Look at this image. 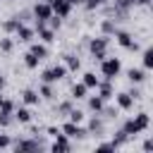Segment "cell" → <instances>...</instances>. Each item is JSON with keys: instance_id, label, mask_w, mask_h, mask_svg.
I'll return each instance as SVG.
<instances>
[{"instance_id": "obj_37", "label": "cell", "mask_w": 153, "mask_h": 153, "mask_svg": "<svg viewBox=\"0 0 153 153\" xmlns=\"http://www.w3.org/2000/svg\"><path fill=\"white\" fill-rule=\"evenodd\" d=\"M60 110H62V112H69V110H72V103H62Z\"/></svg>"}, {"instance_id": "obj_33", "label": "cell", "mask_w": 153, "mask_h": 153, "mask_svg": "<svg viewBox=\"0 0 153 153\" xmlns=\"http://www.w3.org/2000/svg\"><path fill=\"white\" fill-rule=\"evenodd\" d=\"M48 22H50V29H53V31H55V29H60V24H62V22H60V17H57V14H53V17H50V19H48Z\"/></svg>"}, {"instance_id": "obj_1", "label": "cell", "mask_w": 153, "mask_h": 153, "mask_svg": "<svg viewBox=\"0 0 153 153\" xmlns=\"http://www.w3.org/2000/svg\"><path fill=\"white\" fill-rule=\"evenodd\" d=\"M148 124H151L148 112H139V115H134L131 120H127V124L122 127V131H124L127 136H136V134L146 131V129H148Z\"/></svg>"}, {"instance_id": "obj_40", "label": "cell", "mask_w": 153, "mask_h": 153, "mask_svg": "<svg viewBox=\"0 0 153 153\" xmlns=\"http://www.w3.org/2000/svg\"><path fill=\"white\" fill-rule=\"evenodd\" d=\"M2 86H5V76L0 74V91H2Z\"/></svg>"}, {"instance_id": "obj_39", "label": "cell", "mask_w": 153, "mask_h": 153, "mask_svg": "<svg viewBox=\"0 0 153 153\" xmlns=\"http://www.w3.org/2000/svg\"><path fill=\"white\" fill-rule=\"evenodd\" d=\"M153 0H136V5H151Z\"/></svg>"}, {"instance_id": "obj_17", "label": "cell", "mask_w": 153, "mask_h": 153, "mask_svg": "<svg viewBox=\"0 0 153 153\" xmlns=\"http://www.w3.org/2000/svg\"><path fill=\"white\" fill-rule=\"evenodd\" d=\"M65 67H67V72H76L81 67V62L76 55H65Z\"/></svg>"}, {"instance_id": "obj_34", "label": "cell", "mask_w": 153, "mask_h": 153, "mask_svg": "<svg viewBox=\"0 0 153 153\" xmlns=\"http://www.w3.org/2000/svg\"><path fill=\"white\" fill-rule=\"evenodd\" d=\"M105 0H86V10H96V7H100Z\"/></svg>"}, {"instance_id": "obj_18", "label": "cell", "mask_w": 153, "mask_h": 153, "mask_svg": "<svg viewBox=\"0 0 153 153\" xmlns=\"http://www.w3.org/2000/svg\"><path fill=\"white\" fill-rule=\"evenodd\" d=\"M98 81H100V79H98L93 72H86V74H84V79H81V84H84L86 88H96V86H98Z\"/></svg>"}, {"instance_id": "obj_26", "label": "cell", "mask_w": 153, "mask_h": 153, "mask_svg": "<svg viewBox=\"0 0 153 153\" xmlns=\"http://www.w3.org/2000/svg\"><path fill=\"white\" fill-rule=\"evenodd\" d=\"M151 67H153V50L146 48L143 50V69H151Z\"/></svg>"}, {"instance_id": "obj_27", "label": "cell", "mask_w": 153, "mask_h": 153, "mask_svg": "<svg viewBox=\"0 0 153 153\" xmlns=\"http://www.w3.org/2000/svg\"><path fill=\"white\" fill-rule=\"evenodd\" d=\"M41 96H43V98H55L53 86H50V84H43V86H41Z\"/></svg>"}, {"instance_id": "obj_5", "label": "cell", "mask_w": 153, "mask_h": 153, "mask_svg": "<svg viewBox=\"0 0 153 153\" xmlns=\"http://www.w3.org/2000/svg\"><path fill=\"white\" fill-rule=\"evenodd\" d=\"M33 17H36V22H43V24H48V19L53 17V7H50V2H48V0H41V2H36V7H33Z\"/></svg>"}, {"instance_id": "obj_20", "label": "cell", "mask_w": 153, "mask_h": 153, "mask_svg": "<svg viewBox=\"0 0 153 153\" xmlns=\"http://www.w3.org/2000/svg\"><path fill=\"white\" fill-rule=\"evenodd\" d=\"M86 93H88V88H86L84 84H74V86H72V98H74V100L86 98Z\"/></svg>"}, {"instance_id": "obj_8", "label": "cell", "mask_w": 153, "mask_h": 153, "mask_svg": "<svg viewBox=\"0 0 153 153\" xmlns=\"http://www.w3.org/2000/svg\"><path fill=\"white\" fill-rule=\"evenodd\" d=\"M48 2H50V7H53V14H57L60 19H62V17H69L72 5H69L67 0H48Z\"/></svg>"}, {"instance_id": "obj_35", "label": "cell", "mask_w": 153, "mask_h": 153, "mask_svg": "<svg viewBox=\"0 0 153 153\" xmlns=\"http://www.w3.org/2000/svg\"><path fill=\"white\" fill-rule=\"evenodd\" d=\"M96 151H115V146L112 143H100V146H96Z\"/></svg>"}, {"instance_id": "obj_41", "label": "cell", "mask_w": 153, "mask_h": 153, "mask_svg": "<svg viewBox=\"0 0 153 153\" xmlns=\"http://www.w3.org/2000/svg\"><path fill=\"white\" fill-rule=\"evenodd\" d=\"M67 2H69V5H79L81 0H67Z\"/></svg>"}, {"instance_id": "obj_29", "label": "cell", "mask_w": 153, "mask_h": 153, "mask_svg": "<svg viewBox=\"0 0 153 153\" xmlns=\"http://www.w3.org/2000/svg\"><path fill=\"white\" fill-rule=\"evenodd\" d=\"M0 50L2 53H10L12 50V38H0Z\"/></svg>"}, {"instance_id": "obj_28", "label": "cell", "mask_w": 153, "mask_h": 153, "mask_svg": "<svg viewBox=\"0 0 153 153\" xmlns=\"http://www.w3.org/2000/svg\"><path fill=\"white\" fill-rule=\"evenodd\" d=\"M69 120L81 124V122H84V112H81V110H69Z\"/></svg>"}, {"instance_id": "obj_12", "label": "cell", "mask_w": 153, "mask_h": 153, "mask_svg": "<svg viewBox=\"0 0 153 153\" xmlns=\"http://www.w3.org/2000/svg\"><path fill=\"white\" fill-rule=\"evenodd\" d=\"M67 139H69V136H65V134L60 131V134L55 136V143H53L50 148H53V151H69L72 146H69V141H67Z\"/></svg>"}, {"instance_id": "obj_4", "label": "cell", "mask_w": 153, "mask_h": 153, "mask_svg": "<svg viewBox=\"0 0 153 153\" xmlns=\"http://www.w3.org/2000/svg\"><path fill=\"white\" fill-rule=\"evenodd\" d=\"M65 74H67V67H65V65H55V67L45 69V72L41 74V79H43V84H55V81L65 79Z\"/></svg>"}, {"instance_id": "obj_38", "label": "cell", "mask_w": 153, "mask_h": 153, "mask_svg": "<svg viewBox=\"0 0 153 153\" xmlns=\"http://www.w3.org/2000/svg\"><path fill=\"white\" fill-rule=\"evenodd\" d=\"M48 134H50V136H57V134H60V129H55V127H50V129H48Z\"/></svg>"}, {"instance_id": "obj_21", "label": "cell", "mask_w": 153, "mask_h": 153, "mask_svg": "<svg viewBox=\"0 0 153 153\" xmlns=\"http://www.w3.org/2000/svg\"><path fill=\"white\" fill-rule=\"evenodd\" d=\"M14 148L17 151H36V148H41V143L38 141H17Z\"/></svg>"}, {"instance_id": "obj_24", "label": "cell", "mask_w": 153, "mask_h": 153, "mask_svg": "<svg viewBox=\"0 0 153 153\" xmlns=\"http://www.w3.org/2000/svg\"><path fill=\"white\" fill-rule=\"evenodd\" d=\"M88 108H91L93 112H100V110H103V98H100V96L88 98Z\"/></svg>"}, {"instance_id": "obj_7", "label": "cell", "mask_w": 153, "mask_h": 153, "mask_svg": "<svg viewBox=\"0 0 153 153\" xmlns=\"http://www.w3.org/2000/svg\"><path fill=\"white\" fill-rule=\"evenodd\" d=\"M115 38H117V43H120L122 48H127V50H139V43L131 38L129 31H117V29H115Z\"/></svg>"}, {"instance_id": "obj_32", "label": "cell", "mask_w": 153, "mask_h": 153, "mask_svg": "<svg viewBox=\"0 0 153 153\" xmlns=\"http://www.w3.org/2000/svg\"><path fill=\"white\" fill-rule=\"evenodd\" d=\"M103 33H115V24H112L110 19L103 22Z\"/></svg>"}, {"instance_id": "obj_15", "label": "cell", "mask_w": 153, "mask_h": 153, "mask_svg": "<svg viewBox=\"0 0 153 153\" xmlns=\"http://www.w3.org/2000/svg\"><path fill=\"white\" fill-rule=\"evenodd\" d=\"M22 100L26 103V105H38V100H41V96L33 91V88H26L24 93H22Z\"/></svg>"}, {"instance_id": "obj_6", "label": "cell", "mask_w": 153, "mask_h": 153, "mask_svg": "<svg viewBox=\"0 0 153 153\" xmlns=\"http://www.w3.org/2000/svg\"><path fill=\"white\" fill-rule=\"evenodd\" d=\"M60 131H62L65 136H72V139H84V136H86V129H84L79 122H72V120H69V122H65Z\"/></svg>"}, {"instance_id": "obj_11", "label": "cell", "mask_w": 153, "mask_h": 153, "mask_svg": "<svg viewBox=\"0 0 153 153\" xmlns=\"http://www.w3.org/2000/svg\"><path fill=\"white\" fill-rule=\"evenodd\" d=\"M14 33H17V41H22V43H31V38H33V29H29L24 24H19V29Z\"/></svg>"}, {"instance_id": "obj_36", "label": "cell", "mask_w": 153, "mask_h": 153, "mask_svg": "<svg viewBox=\"0 0 153 153\" xmlns=\"http://www.w3.org/2000/svg\"><path fill=\"white\" fill-rule=\"evenodd\" d=\"M7 146H10V136L0 134V148H7Z\"/></svg>"}, {"instance_id": "obj_30", "label": "cell", "mask_w": 153, "mask_h": 153, "mask_svg": "<svg viewBox=\"0 0 153 153\" xmlns=\"http://www.w3.org/2000/svg\"><path fill=\"white\" fill-rule=\"evenodd\" d=\"M0 110H2V112H12V110H14V105H12V100H7V98H2V100H0Z\"/></svg>"}, {"instance_id": "obj_3", "label": "cell", "mask_w": 153, "mask_h": 153, "mask_svg": "<svg viewBox=\"0 0 153 153\" xmlns=\"http://www.w3.org/2000/svg\"><path fill=\"white\" fill-rule=\"evenodd\" d=\"M88 50H91L93 60H103V57H105V53H108V38H105V36L91 38V43H88Z\"/></svg>"}, {"instance_id": "obj_31", "label": "cell", "mask_w": 153, "mask_h": 153, "mask_svg": "<svg viewBox=\"0 0 153 153\" xmlns=\"http://www.w3.org/2000/svg\"><path fill=\"white\" fill-rule=\"evenodd\" d=\"M12 122V112H2L0 110V127H7Z\"/></svg>"}, {"instance_id": "obj_22", "label": "cell", "mask_w": 153, "mask_h": 153, "mask_svg": "<svg viewBox=\"0 0 153 153\" xmlns=\"http://www.w3.org/2000/svg\"><path fill=\"white\" fill-rule=\"evenodd\" d=\"M134 5H136V0H115V12H127Z\"/></svg>"}, {"instance_id": "obj_9", "label": "cell", "mask_w": 153, "mask_h": 153, "mask_svg": "<svg viewBox=\"0 0 153 153\" xmlns=\"http://www.w3.org/2000/svg\"><path fill=\"white\" fill-rule=\"evenodd\" d=\"M36 29H38V36H41V41H43V43H53V41H55V31H53V29H48L43 22H36Z\"/></svg>"}, {"instance_id": "obj_13", "label": "cell", "mask_w": 153, "mask_h": 153, "mask_svg": "<svg viewBox=\"0 0 153 153\" xmlns=\"http://www.w3.org/2000/svg\"><path fill=\"white\" fill-rule=\"evenodd\" d=\"M127 76H129V81H131V84H141V81L146 79V69H141V67H136V69H134V67H131V69L127 72Z\"/></svg>"}, {"instance_id": "obj_23", "label": "cell", "mask_w": 153, "mask_h": 153, "mask_svg": "<svg viewBox=\"0 0 153 153\" xmlns=\"http://www.w3.org/2000/svg\"><path fill=\"white\" fill-rule=\"evenodd\" d=\"M38 62H41V60H38L33 53H26V55H24V65H26L29 69H36V67H38Z\"/></svg>"}, {"instance_id": "obj_2", "label": "cell", "mask_w": 153, "mask_h": 153, "mask_svg": "<svg viewBox=\"0 0 153 153\" xmlns=\"http://www.w3.org/2000/svg\"><path fill=\"white\" fill-rule=\"evenodd\" d=\"M120 69H122V62H120L117 57H108V55H105V57L100 60V74H103L105 79L112 81V79L120 74Z\"/></svg>"}, {"instance_id": "obj_25", "label": "cell", "mask_w": 153, "mask_h": 153, "mask_svg": "<svg viewBox=\"0 0 153 153\" xmlns=\"http://www.w3.org/2000/svg\"><path fill=\"white\" fill-rule=\"evenodd\" d=\"M19 24H22V19H19V17H12L10 22H5V24H2V29H5V31H17V29H19Z\"/></svg>"}, {"instance_id": "obj_19", "label": "cell", "mask_w": 153, "mask_h": 153, "mask_svg": "<svg viewBox=\"0 0 153 153\" xmlns=\"http://www.w3.org/2000/svg\"><path fill=\"white\" fill-rule=\"evenodd\" d=\"M29 53H33L38 60H43V57L48 55V48H45L43 43H31V50H29Z\"/></svg>"}, {"instance_id": "obj_14", "label": "cell", "mask_w": 153, "mask_h": 153, "mask_svg": "<svg viewBox=\"0 0 153 153\" xmlns=\"http://www.w3.org/2000/svg\"><path fill=\"white\" fill-rule=\"evenodd\" d=\"M98 91H100V98L105 100V98H112V84H110V79H105V81H98V86H96Z\"/></svg>"}, {"instance_id": "obj_16", "label": "cell", "mask_w": 153, "mask_h": 153, "mask_svg": "<svg viewBox=\"0 0 153 153\" xmlns=\"http://www.w3.org/2000/svg\"><path fill=\"white\" fill-rule=\"evenodd\" d=\"M12 115H14V120H17V122H22V124L31 122V110H29V108H17Z\"/></svg>"}, {"instance_id": "obj_42", "label": "cell", "mask_w": 153, "mask_h": 153, "mask_svg": "<svg viewBox=\"0 0 153 153\" xmlns=\"http://www.w3.org/2000/svg\"><path fill=\"white\" fill-rule=\"evenodd\" d=\"M0 100H2V93H0Z\"/></svg>"}, {"instance_id": "obj_10", "label": "cell", "mask_w": 153, "mask_h": 153, "mask_svg": "<svg viewBox=\"0 0 153 153\" xmlns=\"http://www.w3.org/2000/svg\"><path fill=\"white\" fill-rule=\"evenodd\" d=\"M115 100H117V108H122V110H131L134 108V96L131 93H117Z\"/></svg>"}]
</instances>
